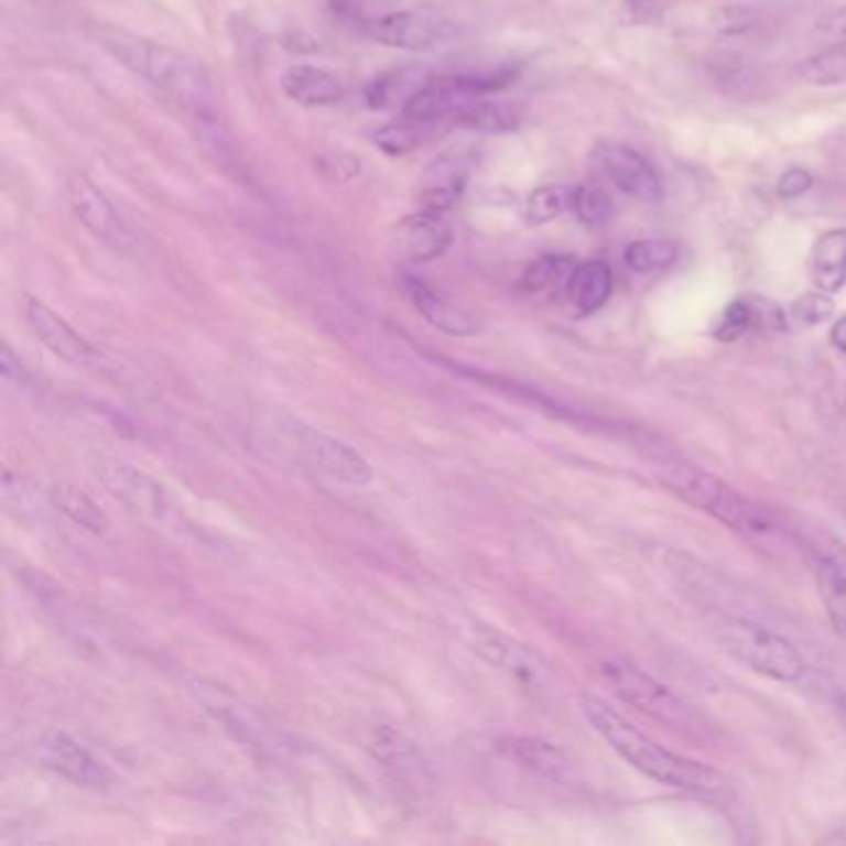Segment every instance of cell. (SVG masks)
<instances>
[{
	"instance_id": "1",
	"label": "cell",
	"mask_w": 846,
	"mask_h": 846,
	"mask_svg": "<svg viewBox=\"0 0 846 846\" xmlns=\"http://www.w3.org/2000/svg\"><path fill=\"white\" fill-rule=\"evenodd\" d=\"M95 41L122 67L164 93L196 120L216 115L219 93L209 70L196 57L112 25L95 28Z\"/></svg>"
},
{
	"instance_id": "2",
	"label": "cell",
	"mask_w": 846,
	"mask_h": 846,
	"mask_svg": "<svg viewBox=\"0 0 846 846\" xmlns=\"http://www.w3.org/2000/svg\"><path fill=\"white\" fill-rule=\"evenodd\" d=\"M582 713L594 730L614 747V752L621 755L628 764H633L638 772L651 777V780L673 787V790L697 794H713L725 787L723 774L713 770L711 764L665 750L653 737L638 730L636 725L623 720L621 715L606 703L596 701V697H582Z\"/></svg>"
},
{
	"instance_id": "3",
	"label": "cell",
	"mask_w": 846,
	"mask_h": 846,
	"mask_svg": "<svg viewBox=\"0 0 846 846\" xmlns=\"http://www.w3.org/2000/svg\"><path fill=\"white\" fill-rule=\"evenodd\" d=\"M663 485L685 499L687 505L707 511L720 524H725L737 536H742L747 544L772 554L784 546V527L780 524L770 509L757 505L750 497H745L735 487L727 485L711 471L695 467H671L665 469Z\"/></svg>"
},
{
	"instance_id": "4",
	"label": "cell",
	"mask_w": 846,
	"mask_h": 846,
	"mask_svg": "<svg viewBox=\"0 0 846 846\" xmlns=\"http://www.w3.org/2000/svg\"><path fill=\"white\" fill-rule=\"evenodd\" d=\"M713 633L727 653L755 673L780 683H796L806 675V663L794 643L770 628L740 616H723L713 626Z\"/></svg>"
},
{
	"instance_id": "5",
	"label": "cell",
	"mask_w": 846,
	"mask_h": 846,
	"mask_svg": "<svg viewBox=\"0 0 846 846\" xmlns=\"http://www.w3.org/2000/svg\"><path fill=\"white\" fill-rule=\"evenodd\" d=\"M90 469L115 499L140 511L147 519L164 527L184 524V511L170 495V489L160 485L152 475H147L144 469L110 457H93Z\"/></svg>"
},
{
	"instance_id": "6",
	"label": "cell",
	"mask_w": 846,
	"mask_h": 846,
	"mask_svg": "<svg viewBox=\"0 0 846 846\" xmlns=\"http://www.w3.org/2000/svg\"><path fill=\"white\" fill-rule=\"evenodd\" d=\"M601 675L618 701L636 707L638 713L671 727L691 723V711L681 697L661 681H655L653 675L643 673L641 668L623 661H608L601 665Z\"/></svg>"
},
{
	"instance_id": "7",
	"label": "cell",
	"mask_w": 846,
	"mask_h": 846,
	"mask_svg": "<svg viewBox=\"0 0 846 846\" xmlns=\"http://www.w3.org/2000/svg\"><path fill=\"white\" fill-rule=\"evenodd\" d=\"M370 41L405 53H427L457 37V25L449 18L430 11H388L360 21Z\"/></svg>"
},
{
	"instance_id": "8",
	"label": "cell",
	"mask_w": 846,
	"mask_h": 846,
	"mask_svg": "<svg viewBox=\"0 0 846 846\" xmlns=\"http://www.w3.org/2000/svg\"><path fill=\"white\" fill-rule=\"evenodd\" d=\"M286 435L296 442V447L313 467L326 471L328 477L346 481L352 487H366L372 481L370 462L360 452L338 437L328 435L318 427H311L301 420H286Z\"/></svg>"
},
{
	"instance_id": "9",
	"label": "cell",
	"mask_w": 846,
	"mask_h": 846,
	"mask_svg": "<svg viewBox=\"0 0 846 846\" xmlns=\"http://www.w3.org/2000/svg\"><path fill=\"white\" fill-rule=\"evenodd\" d=\"M37 757L47 770L85 790H107L112 782L110 767L63 730H51L37 740Z\"/></svg>"
},
{
	"instance_id": "10",
	"label": "cell",
	"mask_w": 846,
	"mask_h": 846,
	"mask_svg": "<svg viewBox=\"0 0 846 846\" xmlns=\"http://www.w3.org/2000/svg\"><path fill=\"white\" fill-rule=\"evenodd\" d=\"M804 551L824 611L836 633L846 638V549L829 534H814L804 539Z\"/></svg>"
},
{
	"instance_id": "11",
	"label": "cell",
	"mask_w": 846,
	"mask_h": 846,
	"mask_svg": "<svg viewBox=\"0 0 846 846\" xmlns=\"http://www.w3.org/2000/svg\"><path fill=\"white\" fill-rule=\"evenodd\" d=\"M469 646L481 661L499 668V671L509 673L514 681L524 685H541L549 675V665L544 663L534 648L517 641L507 633L497 631V628L477 626L469 631Z\"/></svg>"
},
{
	"instance_id": "12",
	"label": "cell",
	"mask_w": 846,
	"mask_h": 846,
	"mask_svg": "<svg viewBox=\"0 0 846 846\" xmlns=\"http://www.w3.org/2000/svg\"><path fill=\"white\" fill-rule=\"evenodd\" d=\"M594 156L618 189L638 202L658 204L663 199L661 176L641 152L621 142H598Z\"/></svg>"
},
{
	"instance_id": "13",
	"label": "cell",
	"mask_w": 846,
	"mask_h": 846,
	"mask_svg": "<svg viewBox=\"0 0 846 846\" xmlns=\"http://www.w3.org/2000/svg\"><path fill=\"white\" fill-rule=\"evenodd\" d=\"M67 202H70L75 219L97 241L110 243L115 249H124L130 243V234H127L120 214L115 212L112 202L107 199V194L90 176L83 172L70 176V182H67Z\"/></svg>"
},
{
	"instance_id": "14",
	"label": "cell",
	"mask_w": 846,
	"mask_h": 846,
	"mask_svg": "<svg viewBox=\"0 0 846 846\" xmlns=\"http://www.w3.org/2000/svg\"><path fill=\"white\" fill-rule=\"evenodd\" d=\"M402 293L412 303L422 318H425L432 328H437L447 336H477L481 330V318L475 311L462 306L455 299H449L440 289L430 286L427 281L417 279V275L405 273L400 281Z\"/></svg>"
},
{
	"instance_id": "15",
	"label": "cell",
	"mask_w": 846,
	"mask_h": 846,
	"mask_svg": "<svg viewBox=\"0 0 846 846\" xmlns=\"http://www.w3.org/2000/svg\"><path fill=\"white\" fill-rule=\"evenodd\" d=\"M471 174V156L467 150H449L435 156L420 176L417 202L422 209L445 214L455 209L467 189Z\"/></svg>"
},
{
	"instance_id": "16",
	"label": "cell",
	"mask_w": 846,
	"mask_h": 846,
	"mask_svg": "<svg viewBox=\"0 0 846 846\" xmlns=\"http://www.w3.org/2000/svg\"><path fill=\"white\" fill-rule=\"evenodd\" d=\"M23 316L28 326L35 333V338L41 340L53 356L70 362L75 368H83L95 358V348L90 343H87L63 316H57L51 306H45L43 301L25 299Z\"/></svg>"
},
{
	"instance_id": "17",
	"label": "cell",
	"mask_w": 846,
	"mask_h": 846,
	"mask_svg": "<svg viewBox=\"0 0 846 846\" xmlns=\"http://www.w3.org/2000/svg\"><path fill=\"white\" fill-rule=\"evenodd\" d=\"M452 243V226L442 214L420 209L400 219L395 226L398 251L412 263H427L440 259Z\"/></svg>"
},
{
	"instance_id": "18",
	"label": "cell",
	"mask_w": 846,
	"mask_h": 846,
	"mask_svg": "<svg viewBox=\"0 0 846 846\" xmlns=\"http://www.w3.org/2000/svg\"><path fill=\"white\" fill-rule=\"evenodd\" d=\"M281 90L303 107H330L346 97V87L336 75L316 65H293L281 75Z\"/></svg>"
},
{
	"instance_id": "19",
	"label": "cell",
	"mask_w": 846,
	"mask_h": 846,
	"mask_svg": "<svg viewBox=\"0 0 846 846\" xmlns=\"http://www.w3.org/2000/svg\"><path fill=\"white\" fill-rule=\"evenodd\" d=\"M614 291V273L606 261H584L576 263V269L568 279L566 299L582 316L601 311Z\"/></svg>"
},
{
	"instance_id": "20",
	"label": "cell",
	"mask_w": 846,
	"mask_h": 846,
	"mask_svg": "<svg viewBox=\"0 0 846 846\" xmlns=\"http://www.w3.org/2000/svg\"><path fill=\"white\" fill-rule=\"evenodd\" d=\"M810 275L814 286L824 293H836L846 286V229L824 231L814 241Z\"/></svg>"
},
{
	"instance_id": "21",
	"label": "cell",
	"mask_w": 846,
	"mask_h": 846,
	"mask_svg": "<svg viewBox=\"0 0 846 846\" xmlns=\"http://www.w3.org/2000/svg\"><path fill=\"white\" fill-rule=\"evenodd\" d=\"M455 122L467 127V130L501 134L514 132L521 124V110L514 102L505 100H487L485 95H471L455 115Z\"/></svg>"
},
{
	"instance_id": "22",
	"label": "cell",
	"mask_w": 846,
	"mask_h": 846,
	"mask_svg": "<svg viewBox=\"0 0 846 846\" xmlns=\"http://www.w3.org/2000/svg\"><path fill=\"white\" fill-rule=\"evenodd\" d=\"M505 745V750L514 757L519 764L546 777V780H566L568 772H572L568 757L561 752L556 745L539 740V737H509Z\"/></svg>"
},
{
	"instance_id": "23",
	"label": "cell",
	"mask_w": 846,
	"mask_h": 846,
	"mask_svg": "<svg viewBox=\"0 0 846 846\" xmlns=\"http://www.w3.org/2000/svg\"><path fill=\"white\" fill-rule=\"evenodd\" d=\"M51 501L57 511H63L77 527L95 531V534H105L110 529V519H107L102 507L90 495H85L83 489L73 485H55L51 489Z\"/></svg>"
},
{
	"instance_id": "24",
	"label": "cell",
	"mask_w": 846,
	"mask_h": 846,
	"mask_svg": "<svg viewBox=\"0 0 846 846\" xmlns=\"http://www.w3.org/2000/svg\"><path fill=\"white\" fill-rule=\"evenodd\" d=\"M368 747L380 762L395 767V770H425V760H422L417 745L408 740L395 727L382 725L380 730L372 735Z\"/></svg>"
},
{
	"instance_id": "25",
	"label": "cell",
	"mask_w": 846,
	"mask_h": 846,
	"mask_svg": "<svg viewBox=\"0 0 846 846\" xmlns=\"http://www.w3.org/2000/svg\"><path fill=\"white\" fill-rule=\"evenodd\" d=\"M576 269V261L568 256H541L521 275V289L527 293L566 291L568 279Z\"/></svg>"
},
{
	"instance_id": "26",
	"label": "cell",
	"mask_w": 846,
	"mask_h": 846,
	"mask_svg": "<svg viewBox=\"0 0 846 846\" xmlns=\"http://www.w3.org/2000/svg\"><path fill=\"white\" fill-rule=\"evenodd\" d=\"M572 196H574L572 186H561V184L539 186V189H534L527 196L521 216H524V221L529 226L549 224L558 219L564 212L572 209Z\"/></svg>"
},
{
	"instance_id": "27",
	"label": "cell",
	"mask_w": 846,
	"mask_h": 846,
	"mask_svg": "<svg viewBox=\"0 0 846 846\" xmlns=\"http://www.w3.org/2000/svg\"><path fill=\"white\" fill-rule=\"evenodd\" d=\"M681 256V246L668 239H641L623 251V261L636 273H653L673 265Z\"/></svg>"
},
{
	"instance_id": "28",
	"label": "cell",
	"mask_w": 846,
	"mask_h": 846,
	"mask_svg": "<svg viewBox=\"0 0 846 846\" xmlns=\"http://www.w3.org/2000/svg\"><path fill=\"white\" fill-rule=\"evenodd\" d=\"M796 77L806 85H839L846 83V53L826 51L812 55L796 65Z\"/></svg>"
},
{
	"instance_id": "29",
	"label": "cell",
	"mask_w": 846,
	"mask_h": 846,
	"mask_svg": "<svg viewBox=\"0 0 846 846\" xmlns=\"http://www.w3.org/2000/svg\"><path fill=\"white\" fill-rule=\"evenodd\" d=\"M422 130H425V122H415V120H408V117H402L400 122L382 127V130L376 134V144L388 156H405L422 144V137H425Z\"/></svg>"
},
{
	"instance_id": "30",
	"label": "cell",
	"mask_w": 846,
	"mask_h": 846,
	"mask_svg": "<svg viewBox=\"0 0 846 846\" xmlns=\"http://www.w3.org/2000/svg\"><path fill=\"white\" fill-rule=\"evenodd\" d=\"M572 212L576 219L588 226H604L611 221L614 204L608 199L604 189H598L594 184H582L574 189L572 196Z\"/></svg>"
},
{
	"instance_id": "31",
	"label": "cell",
	"mask_w": 846,
	"mask_h": 846,
	"mask_svg": "<svg viewBox=\"0 0 846 846\" xmlns=\"http://www.w3.org/2000/svg\"><path fill=\"white\" fill-rule=\"evenodd\" d=\"M752 328H757V311H755V301L750 299H737L730 306L723 311L720 321L715 326V338L733 343L747 336Z\"/></svg>"
},
{
	"instance_id": "32",
	"label": "cell",
	"mask_w": 846,
	"mask_h": 846,
	"mask_svg": "<svg viewBox=\"0 0 846 846\" xmlns=\"http://www.w3.org/2000/svg\"><path fill=\"white\" fill-rule=\"evenodd\" d=\"M792 316L800 323H804V326H820V323L834 316L832 293H824L820 289L812 293H804L802 299L794 301Z\"/></svg>"
},
{
	"instance_id": "33",
	"label": "cell",
	"mask_w": 846,
	"mask_h": 846,
	"mask_svg": "<svg viewBox=\"0 0 846 846\" xmlns=\"http://www.w3.org/2000/svg\"><path fill=\"white\" fill-rule=\"evenodd\" d=\"M814 33L824 37L826 43L846 45V3L832 8L829 13H824L814 25Z\"/></svg>"
},
{
	"instance_id": "34",
	"label": "cell",
	"mask_w": 846,
	"mask_h": 846,
	"mask_svg": "<svg viewBox=\"0 0 846 846\" xmlns=\"http://www.w3.org/2000/svg\"><path fill=\"white\" fill-rule=\"evenodd\" d=\"M812 174L806 170H800V166H792V170H787L780 182H777V196L780 199H796V196H802L812 189Z\"/></svg>"
},
{
	"instance_id": "35",
	"label": "cell",
	"mask_w": 846,
	"mask_h": 846,
	"mask_svg": "<svg viewBox=\"0 0 846 846\" xmlns=\"http://www.w3.org/2000/svg\"><path fill=\"white\" fill-rule=\"evenodd\" d=\"M0 370H3V378L6 380H18V382H25L28 378H31V372H28V368L23 366L21 358H15L13 348L3 346V350H0Z\"/></svg>"
},
{
	"instance_id": "36",
	"label": "cell",
	"mask_w": 846,
	"mask_h": 846,
	"mask_svg": "<svg viewBox=\"0 0 846 846\" xmlns=\"http://www.w3.org/2000/svg\"><path fill=\"white\" fill-rule=\"evenodd\" d=\"M628 13L638 21H651V15L655 13V0H623Z\"/></svg>"
},
{
	"instance_id": "37",
	"label": "cell",
	"mask_w": 846,
	"mask_h": 846,
	"mask_svg": "<svg viewBox=\"0 0 846 846\" xmlns=\"http://www.w3.org/2000/svg\"><path fill=\"white\" fill-rule=\"evenodd\" d=\"M832 343H834V348H836V350L846 352V316L834 323V328H832Z\"/></svg>"
}]
</instances>
